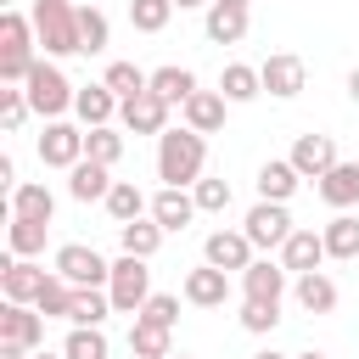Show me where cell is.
I'll use <instances>...</instances> for the list:
<instances>
[{
	"label": "cell",
	"mask_w": 359,
	"mask_h": 359,
	"mask_svg": "<svg viewBox=\"0 0 359 359\" xmlns=\"http://www.w3.org/2000/svg\"><path fill=\"white\" fill-rule=\"evenodd\" d=\"M67 6H73V0H67Z\"/></svg>",
	"instance_id": "54"
},
{
	"label": "cell",
	"mask_w": 359,
	"mask_h": 359,
	"mask_svg": "<svg viewBox=\"0 0 359 359\" xmlns=\"http://www.w3.org/2000/svg\"><path fill=\"white\" fill-rule=\"evenodd\" d=\"M129 353H135V359H168V353H174V342H168V331H163V325L135 320V325H129Z\"/></svg>",
	"instance_id": "36"
},
{
	"label": "cell",
	"mask_w": 359,
	"mask_h": 359,
	"mask_svg": "<svg viewBox=\"0 0 359 359\" xmlns=\"http://www.w3.org/2000/svg\"><path fill=\"white\" fill-rule=\"evenodd\" d=\"M34 39L45 45V56H84V39H79V6L67 0H34Z\"/></svg>",
	"instance_id": "2"
},
{
	"label": "cell",
	"mask_w": 359,
	"mask_h": 359,
	"mask_svg": "<svg viewBox=\"0 0 359 359\" xmlns=\"http://www.w3.org/2000/svg\"><path fill=\"white\" fill-rule=\"evenodd\" d=\"M45 219H11V230H6V247H11V258H34V252H45Z\"/></svg>",
	"instance_id": "34"
},
{
	"label": "cell",
	"mask_w": 359,
	"mask_h": 359,
	"mask_svg": "<svg viewBox=\"0 0 359 359\" xmlns=\"http://www.w3.org/2000/svg\"><path fill=\"white\" fill-rule=\"evenodd\" d=\"M241 297L247 303H280L286 297V269L269 258H252V269L241 275Z\"/></svg>",
	"instance_id": "17"
},
{
	"label": "cell",
	"mask_w": 359,
	"mask_h": 359,
	"mask_svg": "<svg viewBox=\"0 0 359 359\" xmlns=\"http://www.w3.org/2000/svg\"><path fill=\"white\" fill-rule=\"evenodd\" d=\"M107 314H112V297H107L101 286H79V292H73V309H67L73 325H101Z\"/></svg>",
	"instance_id": "35"
},
{
	"label": "cell",
	"mask_w": 359,
	"mask_h": 359,
	"mask_svg": "<svg viewBox=\"0 0 359 359\" xmlns=\"http://www.w3.org/2000/svg\"><path fill=\"white\" fill-rule=\"evenodd\" d=\"M168 17H174V0H129V22L140 34H163Z\"/></svg>",
	"instance_id": "40"
},
{
	"label": "cell",
	"mask_w": 359,
	"mask_h": 359,
	"mask_svg": "<svg viewBox=\"0 0 359 359\" xmlns=\"http://www.w3.org/2000/svg\"><path fill=\"white\" fill-rule=\"evenodd\" d=\"M6 11H17V0H6Z\"/></svg>",
	"instance_id": "52"
},
{
	"label": "cell",
	"mask_w": 359,
	"mask_h": 359,
	"mask_svg": "<svg viewBox=\"0 0 359 359\" xmlns=\"http://www.w3.org/2000/svg\"><path fill=\"white\" fill-rule=\"evenodd\" d=\"M213 6H241V11H247V6H252V0H213Z\"/></svg>",
	"instance_id": "47"
},
{
	"label": "cell",
	"mask_w": 359,
	"mask_h": 359,
	"mask_svg": "<svg viewBox=\"0 0 359 359\" xmlns=\"http://www.w3.org/2000/svg\"><path fill=\"white\" fill-rule=\"evenodd\" d=\"M275 325H280V303H241V331L264 337V331H275Z\"/></svg>",
	"instance_id": "44"
},
{
	"label": "cell",
	"mask_w": 359,
	"mask_h": 359,
	"mask_svg": "<svg viewBox=\"0 0 359 359\" xmlns=\"http://www.w3.org/2000/svg\"><path fill=\"white\" fill-rule=\"evenodd\" d=\"M45 275H50V269H39L34 258H6V264H0V292H6V303H34L39 286H45Z\"/></svg>",
	"instance_id": "14"
},
{
	"label": "cell",
	"mask_w": 359,
	"mask_h": 359,
	"mask_svg": "<svg viewBox=\"0 0 359 359\" xmlns=\"http://www.w3.org/2000/svg\"><path fill=\"white\" fill-rule=\"evenodd\" d=\"M0 359H34L28 348H17V342H0Z\"/></svg>",
	"instance_id": "45"
},
{
	"label": "cell",
	"mask_w": 359,
	"mask_h": 359,
	"mask_svg": "<svg viewBox=\"0 0 359 359\" xmlns=\"http://www.w3.org/2000/svg\"><path fill=\"white\" fill-rule=\"evenodd\" d=\"M258 79H264V90H269V95L292 101V95H303V84H309V67H303V56H292V50H275V56L258 67Z\"/></svg>",
	"instance_id": "10"
},
{
	"label": "cell",
	"mask_w": 359,
	"mask_h": 359,
	"mask_svg": "<svg viewBox=\"0 0 359 359\" xmlns=\"http://www.w3.org/2000/svg\"><path fill=\"white\" fill-rule=\"evenodd\" d=\"M337 163H342V157H337V140H331V135H297V140H292V168H297L303 180H325Z\"/></svg>",
	"instance_id": "11"
},
{
	"label": "cell",
	"mask_w": 359,
	"mask_h": 359,
	"mask_svg": "<svg viewBox=\"0 0 359 359\" xmlns=\"http://www.w3.org/2000/svg\"><path fill=\"white\" fill-rule=\"evenodd\" d=\"M202 264H213V269H236V275H247L252 269V241H247V230H213L208 241H202Z\"/></svg>",
	"instance_id": "9"
},
{
	"label": "cell",
	"mask_w": 359,
	"mask_h": 359,
	"mask_svg": "<svg viewBox=\"0 0 359 359\" xmlns=\"http://www.w3.org/2000/svg\"><path fill=\"white\" fill-rule=\"evenodd\" d=\"M297 185H303V174L292 168V157H269L258 168V202H292Z\"/></svg>",
	"instance_id": "21"
},
{
	"label": "cell",
	"mask_w": 359,
	"mask_h": 359,
	"mask_svg": "<svg viewBox=\"0 0 359 359\" xmlns=\"http://www.w3.org/2000/svg\"><path fill=\"white\" fill-rule=\"evenodd\" d=\"M320 196L337 208V213H348V208H359V163H337L325 180H320Z\"/></svg>",
	"instance_id": "24"
},
{
	"label": "cell",
	"mask_w": 359,
	"mask_h": 359,
	"mask_svg": "<svg viewBox=\"0 0 359 359\" xmlns=\"http://www.w3.org/2000/svg\"><path fill=\"white\" fill-rule=\"evenodd\" d=\"M135 320H146V325H163V331H174V320H180V297H174V292H151V297H146V309H140Z\"/></svg>",
	"instance_id": "42"
},
{
	"label": "cell",
	"mask_w": 359,
	"mask_h": 359,
	"mask_svg": "<svg viewBox=\"0 0 359 359\" xmlns=\"http://www.w3.org/2000/svg\"><path fill=\"white\" fill-rule=\"evenodd\" d=\"M174 6H180V11H185V6H213V0H174Z\"/></svg>",
	"instance_id": "49"
},
{
	"label": "cell",
	"mask_w": 359,
	"mask_h": 359,
	"mask_svg": "<svg viewBox=\"0 0 359 359\" xmlns=\"http://www.w3.org/2000/svg\"><path fill=\"white\" fill-rule=\"evenodd\" d=\"M118 107H123V101H118L107 84H84V90L73 95V112H79L84 129H107V123L118 118Z\"/></svg>",
	"instance_id": "18"
},
{
	"label": "cell",
	"mask_w": 359,
	"mask_h": 359,
	"mask_svg": "<svg viewBox=\"0 0 359 359\" xmlns=\"http://www.w3.org/2000/svg\"><path fill=\"white\" fill-rule=\"evenodd\" d=\"M79 39H84V56H101L107 39H112V22L101 6H79Z\"/></svg>",
	"instance_id": "37"
},
{
	"label": "cell",
	"mask_w": 359,
	"mask_h": 359,
	"mask_svg": "<svg viewBox=\"0 0 359 359\" xmlns=\"http://www.w3.org/2000/svg\"><path fill=\"white\" fill-rule=\"evenodd\" d=\"M168 359H191V353H168Z\"/></svg>",
	"instance_id": "53"
},
{
	"label": "cell",
	"mask_w": 359,
	"mask_h": 359,
	"mask_svg": "<svg viewBox=\"0 0 359 359\" xmlns=\"http://www.w3.org/2000/svg\"><path fill=\"white\" fill-rule=\"evenodd\" d=\"M118 118H123V129H129V135H163V129H168V101H163V95H151V90H140L135 101H123V107H118Z\"/></svg>",
	"instance_id": "13"
},
{
	"label": "cell",
	"mask_w": 359,
	"mask_h": 359,
	"mask_svg": "<svg viewBox=\"0 0 359 359\" xmlns=\"http://www.w3.org/2000/svg\"><path fill=\"white\" fill-rule=\"evenodd\" d=\"M191 196H196V213H224L230 208V185L224 180H196Z\"/></svg>",
	"instance_id": "43"
},
{
	"label": "cell",
	"mask_w": 359,
	"mask_h": 359,
	"mask_svg": "<svg viewBox=\"0 0 359 359\" xmlns=\"http://www.w3.org/2000/svg\"><path fill=\"white\" fill-rule=\"evenodd\" d=\"M107 297H112V309L118 314H140L146 309V297H151V269H146V258H118L112 264V280H107Z\"/></svg>",
	"instance_id": "5"
},
{
	"label": "cell",
	"mask_w": 359,
	"mask_h": 359,
	"mask_svg": "<svg viewBox=\"0 0 359 359\" xmlns=\"http://www.w3.org/2000/svg\"><path fill=\"white\" fill-rule=\"evenodd\" d=\"M297 359H325V353H314V348H309V353H297Z\"/></svg>",
	"instance_id": "51"
},
{
	"label": "cell",
	"mask_w": 359,
	"mask_h": 359,
	"mask_svg": "<svg viewBox=\"0 0 359 359\" xmlns=\"http://www.w3.org/2000/svg\"><path fill=\"white\" fill-rule=\"evenodd\" d=\"M84 157L90 163H101V168H112L118 157H123V135L107 123V129H84Z\"/></svg>",
	"instance_id": "38"
},
{
	"label": "cell",
	"mask_w": 359,
	"mask_h": 359,
	"mask_svg": "<svg viewBox=\"0 0 359 359\" xmlns=\"http://www.w3.org/2000/svg\"><path fill=\"white\" fill-rule=\"evenodd\" d=\"M22 95H28V107H34L39 118H50V123H56V118L73 107V95H79V90L67 84V73H62L56 62H34V73L22 79Z\"/></svg>",
	"instance_id": "4"
},
{
	"label": "cell",
	"mask_w": 359,
	"mask_h": 359,
	"mask_svg": "<svg viewBox=\"0 0 359 359\" xmlns=\"http://www.w3.org/2000/svg\"><path fill=\"white\" fill-rule=\"evenodd\" d=\"M56 275L73 280V286H107V280H112V264H107L95 247L67 241V247H56Z\"/></svg>",
	"instance_id": "6"
},
{
	"label": "cell",
	"mask_w": 359,
	"mask_h": 359,
	"mask_svg": "<svg viewBox=\"0 0 359 359\" xmlns=\"http://www.w3.org/2000/svg\"><path fill=\"white\" fill-rule=\"evenodd\" d=\"M241 230H247V241H252V247H286L297 224H292L286 202H258V208L247 213V224H241Z\"/></svg>",
	"instance_id": "8"
},
{
	"label": "cell",
	"mask_w": 359,
	"mask_h": 359,
	"mask_svg": "<svg viewBox=\"0 0 359 359\" xmlns=\"http://www.w3.org/2000/svg\"><path fill=\"white\" fill-rule=\"evenodd\" d=\"M151 219H157L163 230H185V224L196 219V196H185V191L163 185V191L151 196Z\"/></svg>",
	"instance_id": "23"
},
{
	"label": "cell",
	"mask_w": 359,
	"mask_h": 359,
	"mask_svg": "<svg viewBox=\"0 0 359 359\" xmlns=\"http://www.w3.org/2000/svg\"><path fill=\"white\" fill-rule=\"evenodd\" d=\"M107 213H112L118 224H135V219H146V213H151V202L140 196V185H135V180H118V185L107 191Z\"/></svg>",
	"instance_id": "30"
},
{
	"label": "cell",
	"mask_w": 359,
	"mask_h": 359,
	"mask_svg": "<svg viewBox=\"0 0 359 359\" xmlns=\"http://www.w3.org/2000/svg\"><path fill=\"white\" fill-rule=\"evenodd\" d=\"M224 95L219 90H196L185 107H180V118H185V129H196V135H213V129H224Z\"/></svg>",
	"instance_id": "19"
},
{
	"label": "cell",
	"mask_w": 359,
	"mask_h": 359,
	"mask_svg": "<svg viewBox=\"0 0 359 359\" xmlns=\"http://www.w3.org/2000/svg\"><path fill=\"white\" fill-rule=\"evenodd\" d=\"M73 292H79V286H73V280H62V275L50 269V275H45V286H39V297H34V309H39L45 320H67V309H73Z\"/></svg>",
	"instance_id": "31"
},
{
	"label": "cell",
	"mask_w": 359,
	"mask_h": 359,
	"mask_svg": "<svg viewBox=\"0 0 359 359\" xmlns=\"http://www.w3.org/2000/svg\"><path fill=\"white\" fill-rule=\"evenodd\" d=\"M163 236H168V230H163L151 213H146V219H135V224H118V241H123V252H129V258H151V252L163 247Z\"/></svg>",
	"instance_id": "28"
},
{
	"label": "cell",
	"mask_w": 359,
	"mask_h": 359,
	"mask_svg": "<svg viewBox=\"0 0 359 359\" xmlns=\"http://www.w3.org/2000/svg\"><path fill=\"white\" fill-rule=\"evenodd\" d=\"M202 163H208V140L196 129H163L157 135V180L185 191L202 180Z\"/></svg>",
	"instance_id": "1"
},
{
	"label": "cell",
	"mask_w": 359,
	"mask_h": 359,
	"mask_svg": "<svg viewBox=\"0 0 359 359\" xmlns=\"http://www.w3.org/2000/svg\"><path fill=\"white\" fill-rule=\"evenodd\" d=\"M118 180H112V168H101V163H79V168H67V196L73 202H107V191H112Z\"/></svg>",
	"instance_id": "20"
},
{
	"label": "cell",
	"mask_w": 359,
	"mask_h": 359,
	"mask_svg": "<svg viewBox=\"0 0 359 359\" xmlns=\"http://www.w3.org/2000/svg\"><path fill=\"white\" fill-rule=\"evenodd\" d=\"M50 213H56V196H50V185H39V180H22V185L11 191V219H45V224H50Z\"/></svg>",
	"instance_id": "25"
},
{
	"label": "cell",
	"mask_w": 359,
	"mask_h": 359,
	"mask_svg": "<svg viewBox=\"0 0 359 359\" xmlns=\"http://www.w3.org/2000/svg\"><path fill=\"white\" fill-rule=\"evenodd\" d=\"M34 17H22V11H6L0 17V84H22L28 73H34Z\"/></svg>",
	"instance_id": "3"
},
{
	"label": "cell",
	"mask_w": 359,
	"mask_h": 359,
	"mask_svg": "<svg viewBox=\"0 0 359 359\" xmlns=\"http://www.w3.org/2000/svg\"><path fill=\"white\" fill-rule=\"evenodd\" d=\"M28 112H34V107H28V95H22L17 84H6V90H0V129H6V135H17V129L28 123Z\"/></svg>",
	"instance_id": "41"
},
{
	"label": "cell",
	"mask_w": 359,
	"mask_h": 359,
	"mask_svg": "<svg viewBox=\"0 0 359 359\" xmlns=\"http://www.w3.org/2000/svg\"><path fill=\"white\" fill-rule=\"evenodd\" d=\"M252 359H286V353H275V348H264V353H252Z\"/></svg>",
	"instance_id": "48"
},
{
	"label": "cell",
	"mask_w": 359,
	"mask_h": 359,
	"mask_svg": "<svg viewBox=\"0 0 359 359\" xmlns=\"http://www.w3.org/2000/svg\"><path fill=\"white\" fill-rule=\"evenodd\" d=\"M151 95H163L168 107H185L196 95V73L191 67H157L151 73Z\"/></svg>",
	"instance_id": "29"
},
{
	"label": "cell",
	"mask_w": 359,
	"mask_h": 359,
	"mask_svg": "<svg viewBox=\"0 0 359 359\" xmlns=\"http://www.w3.org/2000/svg\"><path fill=\"white\" fill-rule=\"evenodd\" d=\"M0 342H17V348H28V353H39V342H45V314L28 309V303H6V309H0Z\"/></svg>",
	"instance_id": "12"
},
{
	"label": "cell",
	"mask_w": 359,
	"mask_h": 359,
	"mask_svg": "<svg viewBox=\"0 0 359 359\" xmlns=\"http://www.w3.org/2000/svg\"><path fill=\"white\" fill-rule=\"evenodd\" d=\"M39 163L45 168H79L84 163V129H73V123H45V135H39Z\"/></svg>",
	"instance_id": "7"
},
{
	"label": "cell",
	"mask_w": 359,
	"mask_h": 359,
	"mask_svg": "<svg viewBox=\"0 0 359 359\" xmlns=\"http://www.w3.org/2000/svg\"><path fill=\"white\" fill-rule=\"evenodd\" d=\"M224 297H230V275H224V269L202 264V269L185 275V303H191V309H224Z\"/></svg>",
	"instance_id": "16"
},
{
	"label": "cell",
	"mask_w": 359,
	"mask_h": 359,
	"mask_svg": "<svg viewBox=\"0 0 359 359\" xmlns=\"http://www.w3.org/2000/svg\"><path fill=\"white\" fill-rule=\"evenodd\" d=\"M320 236H325V258H359V219L353 213H337Z\"/></svg>",
	"instance_id": "32"
},
{
	"label": "cell",
	"mask_w": 359,
	"mask_h": 359,
	"mask_svg": "<svg viewBox=\"0 0 359 359\" xmlns=\"http://www.w3.org/2000/svg\"><path fill=\"white\" fill-rule=\"evenodd\" d=\"M348 95H353V107H359V67L348 73Z\"/></svg>",
	"instance_id": "46"
},
{
	"label": "cell",
	"mask_w": 359,
	"mask_h": 359,
	"mask_svg": "<svg viewBox=\"0 0 359 359\" xmlns=\"http://www.w3.org/2000/svg\"><path fill=\"white\" fill-rule=\"evenodd\" d=\"M34 359H67V353H45V348H39V353H34Z\"/></svg>",
	"instance_id": "50"
},
{
	"label": "cell",
	"mask_w": 359,
	"mask_h": 359,
	"mask_svg": "<svg viewBox=\"0 0 359 359\" xmlns=\"http://www.w3.org/2000/svg\"><path fill=\"white\" fill-rule=\"evenodd\" d=\"M67 359H107V331L101 325H73L67 342H62Z\"/></svg>",
	"instance_id": "39"
},
{
	"label": "cell",
	"mask_w": 359,
	"mask_h": 359,
	"mask_svg": "<svg viewBox=\"0 0 359 359\" xmlns=\"http://www.w3.org/2000/svg\"><path fill=\"white\" fill-rule=\"evenodd\" d=\"M325 264V236L320 230H292V241L280 247V269L286 275H314Z\"/></svg>",
	"instance_id": "15"
},
{
	"label": "cell",
	"mask_w": 359,
	"mask_h": 359,
	"mask_svg": "<svg viewBox=\"0 0 359 359\" xmlns=\"http://www.w3.org/2000/svg\"><path fill=\"white\" fill-rule=\"evenodd\" d=\"M292 297H297L303 314H331V309H337V280L320 275V269H314V275H297V280H292Z\"/></svg>",
	"instance_id": "22"
},
{
	"label": "cell",
	"mask_w": 359,
	"mask_h": 359,
	"mask_svg": "<svg viewBox=\"0 0 359 359\" xmlns=\"http://www.w3.org/2000/svg\"><path fill=\"white\" fill-rule=\"evenodd\" d=\"M219 95H224L230 107H241V101L264 95V79H258V67H247V62H230V67L219 73Z\"/></svg>",
	"instance_id": "27"
},
{
	"label": "cell",
	"mask_w": 359,
	"mask_h": 359,
	"mask_svg": "<svg viewBox=\"0 0 359 359\" xmlns=\"http://www.w3.org/2000/svg\"><path fill=\"white\" fill-rule=\"evenodd\" d=\"M118 101H135L140 90H151V73H140L135 62H107V79H101Z\"/></svg>",
	"instance_id": "33"
},
{
	"label": "cell",
	"mask_w": 359,
	"mask_h": 359,
	"mask_svg": "<svg viewBox=\"0 0 359 359\" xmlns=\"http://www.w3.org/2000/svg\"><path fill=\"white\" fill-rule=\"evenodd\" d=\"M202 28H208L213 45H236V39H247V11L241 6H208Z\"/></svg>",
	"instance_id": "26"
}]
</instances>
